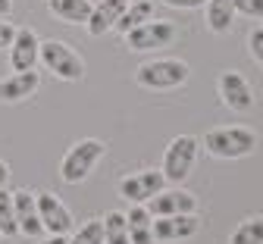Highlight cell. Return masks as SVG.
Listing matches in <instances>:
<instances>
[{"label":"cell","mask_w":263,"mask_h":244,"mask_svg":"<svg viewBox=\"0 0 263 244\" xmlns=\"http://www.w3.org/2000/svg\"><path fill=\"white\" fill-rule=\"evenodd\" d=\"M125 4H128V0H97V4L91 7L88 22H85L91 38H104L107 31H113L119 16H122V10H125Z\"/></svg>","instance_id":"obj_14"},{"label":"cell","mask_w":263,"mask_h":244,"mask_svg":"<svg viewBox=\"0 0 263 244\" xmlns=\"http://www.w3.org/2000/svg\"><path fill=\"white\" fill-rule=\"evenodd\" d=\"M13 13V0H0V19H7Z\"/></svg>","instance_id":"obj_29"},{"label":"cell","mask_w":263,"mask_h":244,"mask_svg":"<svg viewBox=\"0 0 263 244\" xmlns=\"http://www.w3.org/2000/svg\"><path fill=\"white\" fill-rule=\"evenodd\" d=\"M197 229H201V219H197V213L160 216V219H154V226H151L154 241H185V238L197 235Z\"/></svg>","instance_id":"obj_12"},{"label":"cell","mask_w":263,"mask_h":244,"mask_svg":"<svg viewBox=\"0 0 263 244\" xmlns=\"http://www.w3.org/2000/svg\"><path fill=\"white\" fill-rule=\"evenodd\" d=\"M13 38H16V25L7 22V19H0V50H7L13 44Z\"/></svg>","instance_id":"obj_26"},{"label":"cell","mask_w":263,"mask_h":244,"mask_svg":"<svg viewBox=\"0 0 263 244\" xmlns=\"http://www.w3.org/2000/svg\"><path fill=\"white\" fill-rule=\"evenodd\" d=\"M128 4H135V0H128Z\"/></svg>","instance_id":"obj_31"},{"label":"cell","mask_w":263,"mask_h":244,"mask_svg":"<svg viewBox=\"0 0 263 244\" xmlns=\"http://www.w3.org/2000/svg\"><path fill=\"white\" fill-rule=\"evenodd\" d=\"M163 188H166V179L157 169H141V172H132V176L119 179V197H125L128 203H147Z\"/></svg>","instance_id":"obj_9"},{"label":"cell","mask_w":263,"mask_h":244,"mask_svg":"<svg viewBox=\"0 0 263 244\" xmlns=\"http://www.w3.org/2000/svg\"><path fill=\"white\" fill-rule=\"evenodd\" d=\"M104 244H132L128 238V222H125V213L119 210H110L104 219Z\"/></svg>","instance_id":"obj_20"},{"label":"cell","mask_w":263,"mask_h":244,"mask_svg":"<svg viewBox=\"0 0 263 244\" xmlns=\"http://www.w3.org/2000/svg\"><path fill=\"white\" fill-rule=\"evenodd\" d=\"M13 207H16V229L19 235L25 238H41L44 235V226H41V216H38V203H35V194L31 191H13Z\"/></svg>","instance_id":"obj_13"},{"label":"cell","mask_w":263,"mask_h":244,"mask_svg":"<svg viewBox=\"0 0 263 244\" xmlns=\"http://www.w3.org/2000/svg\"><path fill=\"white\" fill-rule=\"evenodd\" d=\"M204 147L216 160H241L257 151V132L245 125H222L204 135Z\"/></svg>","instance_id":"obj_2"},{"label":"cell","mask_w":263,"mask_h":244,"mask_svg":"<svg viewBox=\"0 0 263 244\" xmlns=\"http://www.w3.org/2000/svg\"><path fill=\"white\" fill-rule=\"evenodd\" d=\"M166 7H173V10H197V7H204L207 0H163Z\"/></svg>","instance_id":"obj_27"},{"label":"cell","mask_w":263,"mask_h":244,"mask_svg":"<svg viewBox=\"0 0 263 244\" xmlns=\"http://www.w3.org/2000/svg\"><path fill=\"white\" fill-rule=\"evenodd\" d=\"M69 244H104V222L101 219H88L72 238Z\"/></svg>","instance_id":"obj_23"},{"label":"cell","mask_w":263,"mask_h":244,"mask_svg":"<svg viewBox=\"0 0 263 244\" xmlns=\"http://www.w3.org/2000/svg\"><path fill=\"white\" fill-rule=\"evenodd\" d=\"M104 154H107V144L104 141H97V138H82V141H76L69 151H66V157L60 163V179L66 185L85 182L91 172H94V166L104 160Z\"/></svg>","instance_id":"obj_3"},{"label":"cell","mask_w":263,"mask_h":244,"mask_svg":"<svg viewBox=\"0 0 263 244\" xmlns=\"http://www.w3.org/2000/svg\"><path fill=\"white\" fill-rule=\"evenodd\" d=\"M7 50H10V69L13 72H31V69L38 66L41 38L35 34V28H16V38Z\"/></svg>","instance_id":"obj_11"},{"label":"cell","mask_w":263,"mask_h":244,"mask_svg":"<svg viewBox=\"0 0 263 244\" xmlns=\"http://www.w3.org/2000/svg\"><path fill=\"white\" fill-rule=\"evenodd\" d=\"M7 179H10V166H7L4 160H0V188L7 185Z\"/></svg>","instance_id":"obj_30"},{"label":"cell","mask_w":263,"mask_h":244,"mask_svg":"<svg viewBox=\"0 0 263 244\" xmlns=\"http://www.w3.org/2000/svg\"><path fill=\"white\" fill-rule=\"evenodd\" d=\"M38 244H69V238H66V235H47V238H41Z\"/></svg>","instance_id":"obj_28"},{"label":"cell","mask_w":263,"mask_h":244,"mask_svg":"<svg viewBox=\"0 0 263 244\" xmlns=\"http://www.w3.org/2000/svg\"><path fill=\"white\" fill-rule=\"evenodd\" d=\"M235 13L248 19H263V0H235Z\"/></svg>","instance_id":"obj_25"},{"label":"cell","mask_w":263,"mask_h":244,"mask_svg":"<svg viewBox=\"0 0 263 244\" xmlns=\"http://www.w3.org/2000/svg\"><path fill=\"white\" fill-rule=\"evenodd\" d=\"M207 28L213 34H226L232 31V22H235V0H207Z\"/></svg>","instance_id":"obj_18"},{"label":"cell","mask_w":263,"mask_h":244,"mask_svg":"<svg viewBox=\"0 0 263 244\" xmlns=\"http://www.w3.org/2000/svg\"><path fill=\"white\" fill-rule=\"evenodd\" d=\"M35 203H38V216H41V226L47 235H69L76 219L69 213V207H66L57 194L50 191H38L35 194Z\"/></svg>","instance_id":"obj_8"},{"label":"cell","mask_w":263,"mask_h":244,"mask_svg":"<svg viewBox=\"0 0 263 244\" xmlns=\"http://www.w3.org/2000/svg\"><path fill=\"white\" fill-rule=\"evenodd\" d=\"M147 19H154V0H135V4H125V10H122V16H119L113 31L125 34V31H132L135 25H141Z\"/></svg>","instance_id":"obj_19"},{"label":"cell","mask_w":263,"mask_h":244,"mask_svg":"<svg viewBox=\"0 0 263 244\" xmlns=\"http://www.w3.org/2000/svg\"><path fill=\"white\" fill-rule=\"evenodd\" d=\"M248 53L257 66H263V28H254L248 34Z\"/></svg>","instance_id":"obj_24"},{"label":"cell","mask_w":263,"mask_h":244,"mask_svg":"<svg viewBox=\"0 0 263 244\" xmlns=\"http://www.w3.org/2000/svg\"><path fill=\"white\" fill-rule=\"evenodd\" d=\"M91 0H47L50 16H57L66 25H85L91 16Z\"/></svg>","instance_id":"obj_16"},{"label":"cell","mask_w":263,"mask_h":244,"mask_svg":"<svg viewBox=\"0 0 263 244\" xmlns=\"http://www.w3.org/2000/svg\"><path fill=\"white\" fill-rule=\"evenodd\" d=\"M125 47L135 50V53H147V50H160L176 41V25L170 19H147L141 25H135L132 31L122 34Z\"/></svg>","instance_id":"obj_6"},{"label":"cell","mask_w":263,"mask_h":244,"mask_svg":"<svg viewBox=\"0 0 263 244\" xmlns=\"http://www.w3.org/2000/svg\"><path fill=\"white\" fill-rule=\"evenodd\" d=\"M260 28H263V25H260Z\"/></svg>","instance_id":"obj_32"},{"label":"cell","mask_w":263,"mask_h":244,"mask_svg":"<svg viewBox=\"0 0 263 244\" xmlns=\"http://www.w3.org/2000/svg\"><path fill=\"white\" fill-rule=\"evenodd\" d=\"M216 91H219V100L226 110L232 113H251L254 110V91L248 85V79L235 69H222L219 79H216Z\"/></svg>","instance_id":"obj_7"},{"label":"cell","mask_w":263,"mask_h":244,"mask_svg":"<svg viewBox=\"0 0 263 244\" xmlns=\"http://www.w3.org/2000/svg\"><path fill=\"white\" fill-rule=\"evenodd\" d=\"M229 244H263V216H251L245 219L235 232Z\"/></svg>","instance_id":"obj_22"},{"label":"cell","mask_w":263,"mask_h":244,"mask_svg":"<svg viewBox=\"0 0 263 244\" xmlns=\"http://www.w3.org/2000/svg\"><path fill=\"white\" fill-rule=\"evenodd\" d=\"M188 76H191V66L176 57H157L135 69V82L147 91H173V88L185 85Z\"/></svg>","instance_id":"obj_1"},{"label":"cell","mask_w":263,"mask_h":244,"mask_svg":"<svg viewBox=\"0 0 263 244\" xmlns=\"http://www.w3.org/2000/svg\"><path fill=\"white\" fill-rule=\"evenodd\" d=\"M0 235L13 238L19 235L16 229V207H13V191H7V185L0 188Z\"/></svg>","instance_id":"obj_21"},{"label":"cell","mask_w":263,"mask_h":244,"mask_svg":"<svg viewBox=\"0 0 263 244\" xmlns=\"http://www.w3.org/2000/svg\"><path fill=\"white\" fill-rule=\"evenodd\" d=\"M38 63L47 69L50 76H57L60 82H82L85 79V60L66 44V41H41V53H38Z\"/></svg>","instance_id":"obj_4"},{"label":"cell","mask_w":263,"mask_h":244,"mask_svg":"<svg viewBox=\"0 0 263 244\" xmlns=\"http://www.w3.org/2000/svg\"><path fill=\"white\" fill-rule=\"evenodd\" d=\"M125 222H128V238L132 244H154V216L147 213V207L144 203H132L128 207V213H125Z\"/></svg>","instance_id":"obj_17"},{"label":"cell","mask_w":263,"mask_h":244,"mask_svg":"<svg viewBox=\"0 0 263 244\" xmlns=\"http://www.w3.org/2000/svg\"><path fill=\"white\" fill-rule=\"evenodd\" d=\"M197 151H201V141L194 135H176L163 151V166H160L163 179L173 185H182L197 163Z\"/></svg>","instance_id":"obj_5"},{"label":"cell","mask_w":263,"mask_h":244,"mask_svg":"<svg viewBox=\"0 0 263 244\" xmlns=\"http://www.w3.org/2000/svg\"><path fill=\"white\" fill-rule=\"evenodd\" d=\"M144 207H147V213L154 219H160V216H179V213H197V197L191 191H185V188H163Z\"/></svg>","instance_id":"obj_10"},{"label":"cell","mask_w":263,"mask_h":244,"mask_svg":"<svg viewBox=\"0 0 263 244\" xmlns=\"http://www.w3.org/2000/svg\"><path fill=\"white\" fill-rule=\"evenodd\" d=\"M41 88V76L31 69V72H13L7 79H0V103H19L25 97H31Z\"/></svg>","instance_id":"obj_15"}]
</instances>
